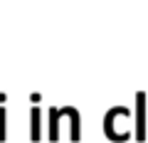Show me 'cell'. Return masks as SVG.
Here are the masks:
<instances>
[{"label": "cell", "mask_w": 148, "mask_h": 143, "mask_svg": "<svg viewBox=\"0 0 148 143\" xmlns=\"http://www.w3.org/2000/svg\"><path fill=\"white\" fill-rule=\"evenodd\" d=\"M40 138V111L32 109V141Z\"/></svg>", "instance_id": "cell-1"}, {"label": "cell", "mask_w": 148, "mask_h": 143, "mask_svg": "<svg viewBox=\"0 0 148 143\" xmlns=\"http://www.w3.org/2000/svg\"><path fill=\"white\" fill-rule=\"evenodd\" d=\"M49 116H52V131H49V136L57 138V131H59V111H57V109H52Z\"/></svg>", "instance_id": "cell-2"}]
</instances>
